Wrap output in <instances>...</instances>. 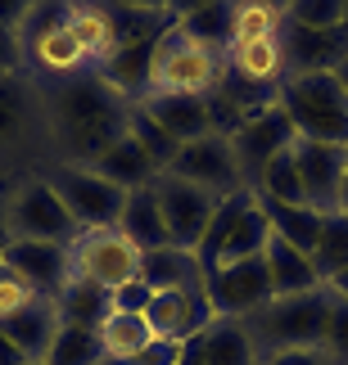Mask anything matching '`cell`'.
Returning a JSON list of instances; mask_svg holds the SVG:
<instances>
[{"instance_id":"obj_43","label":"cell","mask_w":348,"mask_h":365,"mask_svg":"<svg viewBox=\"0 0 348 365\" xmlns=\"http://www.w3.org/2000/svg\"><path fill=\"white\" fill-rule=\"evenodd\" d=\"M27 298H36V293L27 289V284H23V279L9 271L5 262H0V320H5L9 312H19V307H23Z\"/></svg>"},{"instance_id":"obj_15","label":"cell","mask_w":348,"mask_h":365,"mask_svg":"<svg viewBox=\"0 0 348 365\" xmlns=\"http://www.w3.org/2000/svg\"><path fill=\"white\" fill-rule=\"evenodd\" d=\"M145 320L154 329V339H177L190 343L213 325V302H208L204 289H159L145 307Z\"/></svg>"},{"instance_id":"obj_6","label":"cell","mask_w":348,"mask_h":365,"mask_svg":"<svg viewBox=\"0 0 348 365\" xmlns=\"http://www.w3.org/2000/svg\"><path fill=\"white\" fill-rule=\"evenodd\" d=\"M0 226L9 240H46V244H77V221L68 217L64 199L50 190L41 172L9 180L0 194Z\"/></svg>"},{"instance_id":"obj_21","label":"cell","mask_w":348,"mask_h":365,"mask_svg":"<svg viewBox=\"0 0 348 365\" xmlns=\"http://www.w3.org/2000/svg\"><path fill=\"white\" fill-rule=\"evenodd\" d=\"M281 46H285V77H294V73H330V68L348 54V36L344 32H312V27L285 23Z\"/></svg>"},{"instance_id":"obj_23","label":"cell","mask_w":348,"mask_h":365,"mask_svg":"<svg viewBox=\"0 0 348 365\" xmlns=\"http://www.w3.org/2000/svg\"><path fill=\"white\" fill-rule=\"evenodd\" d=\"M154 41L159 36H131L95 68V73H100L127 104H136V100L149 95V54H154Z\"/></svg>"},{"instance_id":"obj_7","label":"cell","mask_w":348,"mask_h":365,"mask_svg":"<svg viewBox=\"0 0 348 365\" xmlns=\"http://www.w3.org/2000/svg\"><path fill=\"white\" fill-rule=\"evenodd\" d=\"M276 104L289 113L294 131L303 140L322 145H348V95L335 81V73H294L281 81Z\"/></svg>"},{"instance_id":"obj_12","label":"cell","mask_w":348,"mask_h":365,"mask_svg":"<svg viewBox=\"0 0 348 365\" xmlns=\"http://www.w3.org/2000/svg\"><path fill=\"white\" fill-rule=\"evenodd\" d=\"M154 199H159V212H163V226H168L172 244H177V248H190V252L199 248L208 221H213L217 203H222L217 194L190 185V180H177V176H168V172L154 180Z\"/></svg>"},{"instance_id":"obj_28","label":"cell","mask_w":348,"mask_h":365,"mask_svg":"<svg viewBox=\"0 0 348 365\" xmlns=\"http://www.w3.org/2000/svg\"><path fill=\"white\" fill-rule=\"evenodd\" d=\"M86 167H95L104 180H114L118 190H141V185H154L159 180V167L145 158V149L136 145L131 135H118L114 145H109L95 163H86Z\"/></svg>"},{"instance_id":"obj_29","label":"cell","mask_w":348,"mask_h":365,"mask_svg":"<svg viewBox=\"0 0 348 365\" xmlns=\"http://www.w3.org/2000/svg\"><path fill=\"white\" fill-rule=\"evenodd\" d=\"M95 334H100L104 361H118V365H131L145 352V343L154 339V329H149V320L141 312H109Z\"/></svg>"},{"instance_id":"obj_18","label":"cell","mask_w":348,"mask_h":365,"mask_svg":"<svg viewBox=\"0 0 348 365\" xmlns=\"http://www.w3.org/2000/svg\"><path fill=\"white\" fill-rule=\"evenodd\" d=\"M59 329H64L59 307H54V298H41V293L27 298L19 312H9L5 320H0V334H5V339L19 347L32 365H46L54 339H59Z\"/></svg>"},{"instance_id":"obj_31","label":"cell","mask_w":348,"mask_h":365,"mask_svg":"<svg viewBox=\"0 0 348 365\" xmlns=\"http://www.w3.org/2000/svg\"><path fill=\"white\" fill-rule=\"evenodd\" d=\"M54 307H59L64 325H81V329H100V320L114 312V302H109V289H100L95 279H81V275L68 279L64 293L54 298Z\"/></svg>"},{"instance_id":"obj_3","label":"cell","mask_w":348,"mask_h":365,"mask_svg":"<svg viewBox=\"0 0 348 365\" xmlns=\"http://www.w3.org/2000/svg\"><path fill=\"white\" fill-rule=\"evenodd\" d=\"M19 68L36 86H54V81L91 73L86 50L77 46L73 27H68V0H36L32 14L19 23Z\"/></svg>"},{"instance_id":"obj_35","label":"cell","mask_w":348,"mask_h":365,"mask_svg":"<svg viewBox=\"0 0 348 365\" xmlns=\"http://www.w3.org/2000/svg\"><path fill=\"white\" fill-rule=\"evenodd\" d=\"M127 135H131L136 145L145 149V158L159 167V176H163V172H168V167H172L177 149H181L177 140H172L168 131H163V126H159L154 118H149V113H141V108H136V104H131V118H127Z\"/></svg>"},{"instance_id":"obj_5","label":"cell","mask_w":348,"mask_h":365,"mask_svg":"<svg viewBox=\"0 0 348 365\" xmlns=\"http://www.w3.org/2000/svg\"><path fill=\"white\" fill-rule=\"evenodd\" d=\"M330 289H308L289 298H267L258 312L244 316V329L262 356L285 352V347H322L326 343V320H330Z\"/></svg>"},{"instance_id":"obj_32","label":"cell","mask_w":348,"mask_h":365,"mask_svg":"<svg viewBox=\"0 0 348 365\" xmlns=\"http://www.w3.org/2000/svg\"><path fill=\"white\" fill-rule=\"evenodd\" d=\"M285 32V9L281 5H258V0H231V32L227 46L240 41H267Z\"/></svg>"},{"instance_id":"obj_10","label":"cell","mask_w":348,"mask_h":365,"mask_svg":"<svg viewBox=\"0 0 348 365\" xmlns=\"http://www.w3.org/2000/svg\"><path fill=\"white\" fill-rule=\"evenodd\" d=\"M294 140H299V131H294V122H289V113L281 104H262L254 113H244L240 126L231 131V149H235V158H240L244 185L254 190L262 167L272 163V153H281L285 145H294Z\"/></svg>"},{"instance_id":"obj_20","label":"cell","mask_w":348,"mask_h":365,"mask_svg":"<svg viewBox=\"0 0 348 365\" xmlns=\"http://www.w3.org/2000/svg\"><path fill=\"white\" fill-rule=\"evenodd\" d=\"M68 27H73L77 46L86 50L91 68H100L122 46V27L109 0H68Z\"/></svg>"},{"instance_id":"obj_52","label":"cell","mask_w":348,"mask_h":365,"mask_svg":"<svg viewBox=\"0 0 348 365\" xmlns=\"http://www.w3.org/2000/svg\"><path fill=\"white\" fill-rule=\"evenodd\" d=\"M339 32H344V36H348V0H344V27H339Z\"/></svg>"},{"instance_id":"obj_19","label":"cell","mask_w":348,"mask_h":365,"mask_svg":"<svg viewBox=\"0 0 348 365\" xmlns=\"http://www.w3.org/2000/svg\"><path fill=\"white\" fill-rule=\"evenodd\" d=\"M262 352L249 339L244 320H231V316H217L199 339L186 343V365H258Z\"/></svg>"},{"instance_id":"obj_25","label":"cell","mask_w":348,"mask_h":365,"mask_svg":"<svg viewBox=\"0 0 348 365\" xmlns=\"http://www.w3.org/2000/svg\"><path fill=\"white\" fill-rule=\"evenodd\" d=\"M227 63H231L235 77L249 81V86H258V91H281V81H285V46H281V36L227 46Z\"/></svg>"},{"instance_id":"obj_2","label":"cell","mask_w":348,"mask_h":365,"mask_svg":"<svg viewBox=\"0 0 348 365\" xmlns=\"http://www.w3.org/2000/svg\"><path fill=\"white\" fill-rule=\"evenodd\" d=\"M54 163L46 100L23 73H0V185Z\"/></svg>"},{"instance_id":"obj_24","label":"cell","mask_w":348,"mask_h":365,"mask_svg":"<svg viewBox=\"0 0 348 365\" xmlns=\"http://www.w3.org/2000/svg\"><path fill=\"white\" fill-rule=\"evenodd\" d=\"M262 266H267V279H272V298L322 289V275H317V266H312V252L285 244L281 235L267 240V248H262Z\"/></svg>"},{"instance_id":"obj_46","label":"cell","mask_w":348,"mask_h":365,"mask_svg":"<svg viewBox=\"0 0 348 365\" xmlns=\"http://www.w3.org/2000/svg\"><path fill=\"white\" fill-rule=\"evenodd\" d=\"M204 5H213V0H168V19L177 23V19H186V14L204 9Z\"/></svg>"},{"instance_id":"obj_8","label":"cell","mask_w":348,"mask_h":365,"mask_svg":"<svg viewBox=\"0 0 348 365\" xmlns=\"http://www.w3.org/2000/svg\"><path fill=\"white\" fill-rule=\"evenodd\" d=\"M41 176L50 180V190L64 199L68 217L77 221V230H114L127 203V190H118L114 180H104L86 163H50L41 167Z\"/></svg>"},{"instance_id":"obj_41","label":"cell","mask_w":348,"mask_h":365,"mask_svg":"<svg viewBox=\"0 0 348 365\" xmlns=\"http://www.w3.org/2000/svg\"><path fill=\"white\" fill-rule=\"evenodd\" d=\"M131 365H186V343H177V339H149L145 352L136 356Z\"/></svg>"},{"instance_id":"obj_54","label":"cell","mask_w":348,"mask_h":365,"mask_svg":"<svg viewBox=\"0 0 348 365\" xmlns=\"http://www.w3.org/2000/svg\"><path fill=\"white\" fill-rule=\"evenodd\" d=\"M5 244H9V235H5V226H0V252H5Z\"/></svg>"},{"instance_id":"obj_22","label":"cell","mask_w":348,"mask_h":365,"mask_svg":"<svg viewBox=\"0 0 348 365\" xmlns=\"http://www.w3.org/2000/svg\"><path fill=\"white\" fill-rule=\"evenodd\" d=\"M272 240V226H267V212H262V203H258V194L249 190L240 207L231 212L227 221V235H222V244H217V257L213 266H227V262H249V257H262V248H267Z\"/></svg>"},{"instance_id":"obj_16","label":"cell","mask_w":348,"mask_h":365,"mask_svg":"<svg viewBox=\"0 0 348 365\" xmlns=\"http://www.w3.org/2000/svg\"><path fill=\"white\" fill-rule=\"evenodd\" d=\"M299 172H303V199L317 212H339V185L348 172L344 145H322V140H294Z\"/></svg>"},{"instance_id":"obj_14","label":"cell","mask_w":348,"mask_h":365,"mask_svg":"<svg viewBox=\"0 0 348 365\" xmlns=\"http://www.w3.org/2000/svg\"><path fill=\"white\" fill-rule=\"evenodd\" d=\"M0 262L41 298H59L73 279V244H46V240H9Z\"/></svg>"},{"instance_id":"obj_9","label":"cell","mask_w":348,"mask_h":365,"mask_svg":"<svg viewBox=\"0 0 348 365\" xmlns=\"http://www.w3.org/2000/svg\"><path fill=\"white\" fill-rule=\"evenodd\" d=\"M168 176L190 180V185L217 194V199L249 190L244 172H240V158H235V149H231V135H222V131H208L199 140H190V145H181L172 167H168Z\"/></svg>"},{"instance_id":"obj_49","label":"cell","mask_w":348,"mask_h":365,"mask_svg":"<svg viewBox=\"0 0 348 365\" xmlns=\"http://www.w3.org/2000/svg\"><path fill=\"white\" fill-rule=\"evenodd\" d=\"M326 289H330V293H335V298H339V302H348V271H339L335 279H326Z\"/></svg>"},{"instance_id":"obj_40","label":"cell","mask_w":348,"mask_h":365,"mask_svg":"<svg viewBox=\"0 0 348 365\" xmlns=\"http://www.w3.org/2000/svg\"><path fill=\"white\" fill-rule=\"evenodd\" d=\"M149 298H154V289H149L141 275L127 279V284H118V289H109V302H114V312H141V316H145Z\"/></svg>"},{"instance_id":"obj_17","label":"cell","mask_w":348,"mask_h":365,"mask_svg":"<svg viewBox=\"0 0 348 365\" xmlns=\"http://www.w3.org/2000/svg\"><path fill=\"white\" fill-rule=\"evenodd\" d=\"M136 108L154 118L177 145H190V140L217 131L213 95H163V91H149L145 100H136Z\"/></svg>"},{"instance_id":"obj_26","label":"cell","mask_w":348,"mask_h":365,"mask_svg":"<svg viewBox=\"0 0 348 365\" xmlns=\"http://www.w3.org/2000/svg\"><path fill=\"white\" fill-rule=\"evenodd\" d=\"M141 279L154 293L159 289H204V266L190 248L163 244V248L141 252Z\"/></svg>"},{"instance_id":"obj_42","label":"cell","mask_w":348,"mask_h":365,"mask_svg":"<svg viewBox=\"0 0 348 365\" xmlns=\"http://www.w3.org/2000/svg\"><path fill=\"white\" fill-rule=\"evenodd\" d=\"M258 365H339L326 347H285V352H267Z\"/></svg>"},{"instance_id":"obj_53","label":"cell","mask_w":348,"mask_h":365,"mask_svg":"<svg viewBox=\"0 0 348 365\" xmlns=\"http://www.w3.org/2000/svg\"><path fill=\"white\" fill-rule=\"evenodd\" d=\"M258 5H281V9H285V5H289V0H258Z\"/></svg>"},{"instance_id":"obj_39","label":"cell","mask_w":348,"mask_h":365,"mask_svg":"<svg viewBox=\"0 0 348 365\" xmlns=\"http://www.w3.org/2000/svg\"><path fill=\"white\" fill-rule=\"evenodd\" d=\"M330 298H335V293H330ZM326 352L335 356L339 365H348V302H330V320H326Z\"/></svg>"},{"instance_id":"obj_1","label":"cell","mask_w":348,"mask_h":365,"mask_svg":"<svg viewBox=\"0 0 348 365\" xmlns=\"http://www.w3.org/2000/svg\"><path fill=\"white\" fill-rule=\"evenodd\" d=\"M41 100H46L54 163H95L118 135H127L131 104L95 68L81 77L54 81V86H41Z\"/></svg>"},{"instance_id":"obj_34","label":"cell","mask_w":348,"mask_h":365,"mask_svg":"<svg viewBox=\"0 0 348 365\" xmlns=\"http://www.w3.org/2000/svg\"><path fill=\"white\" fill-rule=\"evenodd\" d=\"M312 266H317V275H322V284L335 279L339 271H348V217L344 212L322 217V240L312 248Z\"/></svg>"},{"instance_id":"obj_37","label":"cell","mask_w":348,"mask_h":365,"mask_svg":"<svg viewBox=\"0 0 348 365\" xmlns=\"http://www.w3.org/2000/svg\"><path fill=\"white\" fill-rule=\"evenodd\" d=\"M285 23L312 27V32H339L344 27V0H289Z\"/></svg>"},{"instance_id":"obj_51","label":"cell","mask_w":348,"mask_h":365,"mask_svg":"<svg viewBox=\"0 0 348 365\" xmlns=\"http://www.w3.org/2000/svg\"><path fill=\"white\" fill-rule=\"evenodd\" d=\"M339 212L348 217V172H344V185H339Z\"/></svg>"},{"instance_id":"obj_38","label":"cell","mask_w":348,"mask_h":365,"mask_svg":"<svg viewBox=\"0 0 348 365\" xmlns=\"http://www.w3.org/2000/svg\"><path fill=\"white\" fill-rule=\"evenodd\" d=\"M177 23L186 27L190 36H199V41L227 46V32H231V0H213V5L194 9V14H186V19H177Z\"/></svg>"},{"instance_id":"obj_55","label":"cell","mask_w":348,"mask_h":365,"mask_svg":"<svg viewBox=\"0 0 348 365\" xmlns=\"http://www.w3.org/2000/svg\"><path fill=\"white\" fill-rule=\"evenodd\" d=\"M100 365H118V361H100Z\"/></svg>"},{"instance_id":"obj_47","label":"cell","mask_w":348,"mask_h":365,"mask_svg":"<svg viewBox=\"0 0 348 365\" xmlns=\"http://www.w3.org/2000/svg\"><path fill=\"white\" fill-rule=\"evenodd\" d=\"M0 365H32V361H27V356L19 352V347H14V343L5 339V334H0Z\"/></svg>"},{"instance_id":"obj_44","label":"cell","mask_w":348,"mask_h":365,"mask_svg":"<svg viewBox=\"0 0 348 365\" xmlns=\"http://www.w3.org/2000/svg\"><path fill=\"white\" fill-rule=\"evenodd\" d=\"M36 0H0V27H9V32H19V23L32 14Z\"/></svg>"},{"instance_id":"obj_4","label":"cell","mask_w":348,"mask_h":365,"mask_svg":"<svg viewBox=\"0 0 348 365\" xmlns=\"http://www.w3.org/2000/svg\"><path fill=\"white\" fill-rule=\"evenodd\" d=\"M227 46L190 36L181 23H168L149 54V91L163 95H217L227 81Z\"/></svg>"},{"instance_id":"obj_33","label":"cell","mask_w":348,"mask_h":365,"mask_svg":"<svg viewBox=\"0 0 348 365\" xmlns=\"http://www.w3.org/2000/svg\"><path fill=\"white\" fill-rule=\"evenodd\" d=\"M254 194H258V199H272V203H308V199H303V172H299L294 145H285L281 153H272V163L262 167Z\"/></svg>"},{"instance_id":"obj_30","label":"cell","mask_w":348,"mask_h":365,"mask_svg":"<svg viewBox=\"0 0 348 365\" xmlns=\"http://www.w3.org/2000/svg\"><path fill=\"white\" fill-rule=\"evenodd\" d=\"M258 203H262V212H267L272 235H281L285 244H294L303 252L317 248V240H322V217L326 212H317V207H308V203H272V199H258Z\"/></svg>"},{"instance_id":"obj_48","label":"cell","mask_w":348,"mask_h":365,"mask_svg":"<svg viewBox=\"0 0 348 365\" xmlns=\"http://www.w3.org/2000/svg\"><path fill=\"white\" fill-rule=\"evenodd\" d=\"M114 5H127V9H149V14H168V0H114Z\"/></svg>"},{"instance_id":"obj_36","label":"cell","mask_w":348,"mask_h":365,"mask_svg":"<svg viewBox=\"0 0 348 365\" xmlns=\"http://www.w3.org/2000/svg\"><path fill=\"white\" fill-rule=\"evenodd\" d=\"M104 352H100V334L95 329H81V325H64L59 339H54L46 365H100Z\"/></svg>"},{"instance_id":"obj_56","label":"cell","mask_w":348,"mask_h":365,"mask_svg":"<svg viewBox=\"0 0 348 365\" xmlns=\"http://www.w3.org/2000/svg\"><path fill=\"white\" fill-rule=\"evenodd\" d=\"M344 153H348V145H344Z\"/></svg>"},{"instance_id":"obj_11","label":"cell","mask_w":348,"mask_h":365,"mask_svg":"<svg viewBox=\"0 0 348 365\" xmlns=\"http://www.w3.org/2000/svg\"><path fill=\"white\" fill-rule=\"evenodd\" d=\"M73 275L95 279L100 289H118L141 275V248L118 226L114 230H86L73 244Z\"/></svg>"},{"instance_id":"obj_45","label":"cell","mask_w":348,"mask_h":365,"mask_svg":"<svg viewBox=\"0 0 348 365\" xmlns=\"http://www.w3.org/2000/svg\"><path fill=\"white\" fill-rule=\"evenodd\" d=\"M0 73H23L19 68V41L9 27H0Z\"/></svg>"},{"instance_id":"obj_27","label":"cell","mask_w":348,"mask_h":365,"mask_svg":"<svg viewBox=\"0 0 348 365\" xmlns=\"http://www.w3.org/2000/svg\"><path fill=\"white\" fill-rule=\"evenodd\" d=\"M118 230L127 240L149 252V248H163L172 244L168 226H163V212H159V199H154V185H141V190H127V203H122V217H118Z\"/></svg>"},{"instance_id":"obj_50","label":"cell","mask_w":348,"mask_h":365,"mask_svg":"<svg viewBox=\"0 0 348 365\" xmlns=\"http://www.w3.org/2000/svg\"><path fill=\"white\" fill-rule=\"evenodd\" d=\"M330 73H335V81H339V86H344V95H348V54H344V59H339L335 68H330Z\"/></svg>"},{"instance_id":"obj_13","label":"cell","mask_w":348,"mask_h":365,"mask_svg":"<svg viewBox=\"0 0 348 365\" xmlns=\"http://www.w3.org/2000/svg\"><path fill=\"white\" fill-rule=\"evenodd\" d=\"M204 293H208V302H213V316L244 320L249 312H258V307L272 298V279H267L262 257L227 262V266H208L204 271Z\"/></svg>"}]
</instances>
